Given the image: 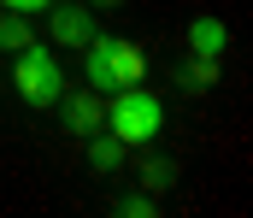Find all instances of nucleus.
Masks as SVG:
<instances>
[{
	"label": "nucleus",
	"mask_w": 253,
	"mask_h": 218,
	"mask_svg": "<svg viewBox=\"0 0 253 218\" xmlns=\"http://www.w3.org/2000/svg\"><path fill=\"white\" fill-rule=\"evenodd\" d=\"M83 77H88V88L94 94H118L129 83H147V53L124 42V36H88V47H83Z\"/></svg>",
	"instance_id": "1"
},
{
	"label": "nucleus",
	"mask_w": 253,
	"mask_h": 218,
	"mask_svg": "<svg viewBox=\"0 0 253 218\" xmlns=\"http://www.w3.org/2000/svg\"><path fill=\"white\" fill-rule=\"evenodd\" d=\"M100 130H112L124 147H147L165 130V100H159L153 88L129 83V88H118V94L106 100V124H100Z\"/></svg>",
	"instance_id": "2"
},
{
	"label": "nucleus",
	"mask_w": 253,
	"mask_h": 218,
	"mask_svg": "<svg viewBox=\"0 0 253 218\" xmlns=\"http://www.w3.org/2000/svg\"><path fill=\"white\" fill-rule=\"evenodd\" d=\"M12 88H18L24 106H53L65 94V71H59V59H53L47 42H24L12 53Z\"/></svg>",
	"instance_id": "3"
},
{
	"label": "nucleus",
	"mask_w": 253,
	"mask_h": 218,
	"mask_svg": "<svg viewBox=\"0 0 253 218\" xmlns=\"http://www.w3.org/2000/svg\"><path fill=\"white\" fill-rule=\"evenodd\" d=\"M53 106H59V118H65L71 136H94V130L106 124V94H94V88H77V94L65 88Z\"/></svg>",
	"instance_id": "4"
},
{
	"label": "nucleus",
	"mask_w": 253,
	"mask_h": 218,
	"mask_svg": "<svg viewBox=\"0 0 253 218\" xmlns=\"http://www.w3.org/2000/svg\"><path fill=\"white\" fill-rule=\"evenodd\" d=\"M47 36H53L59 47H88V36H94V12L77 6V0H53V6H47Z\"/></svg>",
	"instance_id": "5"
},
{
	"label": "nucleus",
	"mask_w": 253,
	"mask_h": 218,
	"mask_svg": "<svg viewBox=\"0 0 253 218\" xmlns=\"http://www.w3.org/2000/svg\"><path fill=\"white\" fill-rule=\"evenodd\" d=\"M224 47H230L224 18H194V24H189V53H200V59H224Z\"/></svg>",
	"instance_id": "6"
},
{
	"label": "nucleus",
	"mask_w": 253,
	"mask_h": 218,
	"mask_svg": "<svg viewBox=\"0 0 253 218\" xmlns=\"http://www.w3.org/2000/svg\"><path fill=\"white\" fill-rule=\"evenodd\" d=\"M177 83H183L189 94H206V88H218V59H200V53H189V59L177 65Z\"/></svg>",
	"instance_id": "7"
},
{
	"label": "nucleus",
	"mask_w": 253,
	"mask_h": 218,
	"mask_svg": "<svg viewBox=\"0 0 253 218\" xmlns=\"http://www.w3.org/2000/svg\"><path fill=\"white\" fill-rule=\"evenodd\" d=\"M83 142H88V165H94V171H118V165H124V142H118L112 130H94V136H83Z\"/></svg>",
	"instance_id": "8"
},
{
	"label": "nucleus",
	"mask_w": 253,
	"mask_h": 218,
	"mask_svg": "<svg viewBox=\"0 0 253 218\" xmlns=\"http://www.w3.org/2000/svg\"><path fill=\"white\" fill-rule=\"evenodd\" d=\"M171 183H177V159H165V153H147V159H141V189H147V195H165Z\"/></svg>",
	"instance_id": "9"
},
{
	"label": "nucleus",
	"mask_w": 253,
	"mask_h": 218,
	"mask_svg": "<svg viewBox=\"0 0 253 218\" xmlns=\"http://www.w3.org/2000/svg\"><path fill=\"white\" fill-rule=\"evenodd\" d=\"M24 42H36V36H30V18H24V12H6V6H0V47H6V53H18Z\"/></svg>",
	"instance_id": "10"
},
{
	"label": "nucleus",
	"mask_w": 253,
	"mask_h": 218,
	"mask_svg": "<svg viewBox=\"0 0 253 218\" xmlns=\"http://www.w3.org/2000/svg\"><path fill=\"white\" fill-rule=\"evenodd\" d=\"M112 213L118 218H147L153 213V195H147V189H124V195L112 201Z\"/></svg>",
	"instance_id": "11"
},
{
	"label": "nucleus",
	"mask_w": 253,
	"mask_h": 218,
	"mask_svg": "<svg viewBox=\"0 0 253 218\" xmlns=\"http://www.w3.org/2000/svg\"><path fill=\"white\" fill-rule=\"evenodd\" d=\"M0 6H6V12H24V18H36V12H47L53 0H0Z\"/></svg>",
	"instance_id": "12"
},
{
	"label": "nucleus",
	"mask_w": 253,
	"mask_h": 218,
	"mask_svg": "<svg viewBox=\"0 0 253 218\" xmlns=\"http://www.w3.org/2000/svg\"><path fill=\"white\" fill-rule=\"evenodd\" d=\"M88 6H124V0H88Z\"/></svg>",
	"instance_id": "13"
}]
</instances>
